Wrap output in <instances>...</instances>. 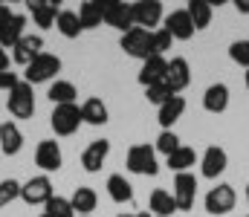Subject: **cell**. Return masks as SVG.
I'll return each mask as SVG.
<instances>
[{"label": "cell", "instance_id": "1", "mask_svg": "<svg viewBox=\"0 0 249 217\" xmlns=\"http://www.w3.org/2000/svg\"><path fill=\"white\" fill-rule=\"evenodd\" d=\"M124 168L130 174H142V177H157L160 174V162H157V150L154 145H133L124 156Z\"/></svg>", "mask_w": 249, "mask_h": 217}, {"label": "cell", "instance_id": "2", "mask_svg": "<svg viewBox=\"0 0 249 217\" xmlns=\"http://www.w3.org/2000/svg\"><path fill=\"white\" fill-rule=\"evenodd\" d=\"M119 47H122L124 55H130V58H139V61H148V58L154 55V32L133 26L130 32H124V35H122Z\"/></svg>", "mask_w": 249, "mask_h": 217}, {"label": "cell", "instance_id": "3", "mask_svg": "<svg viewBox=\"0 0 249 217\" xmlns=\"http://www.w3.org/2000/svg\"><path fill=\"white\" fill-rule=\"evenodd\" d=\"M53 197H55V191H53V180L47 174L29 177L26 183H20V200L26 206H47Z\"/></svg>", "mask_w": 249, "mask_h": 217}, {"label": "cell", "instance_id": "4", "mask_svg": "<svg viewBox=\"0 0 249 217\" xmlns=\"http://www.w3.org/2000/svg\"><path fill=\"white\" fill-rule=\"evenodd\" d=\"M6 110H9L15 119H32V116H35V93H32V84L20 81V84L6 96Z\"/></svg>", "mask_w": 249, "mask_h": 217}, {"label": "cell", "instance_id": "5", "mask_svg": "<svg viewBox=\"0 0 249 217\" xmlns=\"http://www.w3.org/2000/svg\"><path fill=\"white\" fill-rule=\"evenodd\" d=\"M58 72H61V58L53 52H44L23 70V81L26 84H44V81H53Z\"/></svg>", "mask_w": 249, "mask_h": 217}, {"label": "cell", "instance_id": "6", "mask_svg": "<svg viewBox=\"0 0 249 217\" xmlns=\"http://www.w3.org/2000/svg\"><path fill=\"white\" fill-rule=\"evenodd\" d=\"M235 203H238V194H235V188L229 185V183H217L214 188H209V194L203 197V206H206V212L214 217L220 215H229L232 209H235Z\"/></svg>", "mask_w": 249, "mask_h": 217}, {"label": "cell", "instance_id": "7", "mask_svg": "<svg viewBox=\"0 0 249 217\" xmlns=\"http://www.w3.org/2000/svg\"><path fill=\"white\" fill-rule=\"evenodd\" d=\"M81 107L78 104H58L50 116V125L55 131V136H72L81 128Z\"/></svg>", "mask_w": 249, "mask_h": 217}, {"label": "cell", "instance_id": "8", "mask_svg": "<svg viewBox=\"0 0 249 217\" xmlns=\"http://www.w3.org/2000/svg\"><path fill=\"white\" fill-rule=\"evenodd\" d=\"M130 9H133V26H139V29L157 32V26L165 20L160 0H139V3H130Z\"/></svg>", "mask_w": 249, "mask_h": 217}, {"label": "cell", "instance_id": "9", "mask_svg": "<svg viewBox=\"0 0 249 217\" xmlns=\"http://www.w3.org/2000/svg\"><path fill=\"white\" fill-rule=\"evenodd\" d=\"M102 20L124 35L133 29V9H130V3H122V0H105L102 3Z\"/></svg>", "mask_w": 249, "mask_h": 217}, {"label": "cell", "instance_id": "10", "mask_svg": "<svg viewBox=\"0 0 249 217\" xmlns=\"http://www.w3.org/2000/svg\"><path fill=\"white\" fill-rule=\"evenodd\" d=\"M35 165H38L47 177L55 174V171H61V165H64L61 145L55 142V139H44V142H38V148H35Z\"/></svg>", "mask_w": 249, "mask_h": 217}, {"label": "cell", "instance_id": "11", "mask_svg": "<svg viewBox=\"0 0 249 217\" xmlns=\"http://www.w3.org/2000/svg\"><path fill=\"white\" fill-rule=\"evenodd\" d=\"M38 55H44V38H41V35L26 32V35L12 47V61H15V64H20L23 70H26Z\"/></svg>", "mask_w": 249, "mask_h": 217}, {"label": "cell", "instance_id": "12", "mask_svg": "<svg viewBox=\"0 0 249 217\" xmlns=\"http://www.w3.org/2000/svg\"><path fill=\"white\" fill-rule=\"evenodd\" d=\"M229 165V153L220 148V145H209L200 156V177L206 180H217Z\"/></svg>", "mask_w": 249, "mask_h": 217}, {"label": "cell", "instance_id": "13", "mask_svg": "<svg viewBox=\"0 0 249 217\" xmlns=\"http://www.w3.org/2000/svg\"><path fill=\"white\" fill-rule=\"evenodd\" d=\"M171 194H174L177 212H188V209H194V197H197V177H194L191 171L177 174V177H174V188H171Z\"/></svg>", "mask_w": 249, "mask_h": 217}, {"label": "cell", "instance_id": "14", "mask_svg": "<svg viewBox=\"0 0 249 217\" xmlns=\"http://www.w3.org/2000/svg\"><path fill=\"white\" fill-rule=\"evenodd\" d=\"M107 156H110V142L107 139H93L84 148V153H81V168L87 174H99L102 165L107 162Z\"/></svg>", "mask_w": 249, "mask_h": 217}, {"label": "cell", "instance_id": "15", "mask_svg": "<svg viewBox=\"0 0 249 217\" xmlns=\"http://www.w3.org/2000/svg\"><path fill=\"white\" fill-rule=\"evenodd\" d=\"M188 84H191V67H188V61L186 58H171L168 61V72H165V87L174 96H180Z\"/></svg>", "mask_w": 249, "mask_h": 217}, {"label": "cell", "instance_id": "16", "mask_svg": "<svg viewBox=\"0 0 249 217\" xmlns=\"http://www.w3.org/2000/svg\"><path fill=\"white\" fill-rule=\"evenodd\" d=\"M162 29H168L174 41H188L197 32L194 23H191V15H188L186 9H174L171 15H165V26Z\"/></svg>", "mask_w": 249, "mask_h": 217}, {"label": "cell", "instance_id": "17", "mask_svg": "<svg viewBox=\"0 0 249 217\" xmlns=\"http://www.w3.org/2000/svg\"><path fill=\"white\" fill-rule=\"evenodd\" d=\"M165 72H168V61L165 55H151L148 61H142V70H139V84L142 87H154V84H162L165 81Z\"/></svg>", "mask_w": 249, "mask_h": 217}, {"label": "cell", "instance_id": "18", "mask_svg": "<svg viewBox=\"0 0 249 217\" xmlns=\"http://www.w3.org/2000/svg\"><path fill=\"white\" fill-rule=\"evenodd\" d=\"M26 9H29L35 26H41V29H53V26H55V17H58V12H61L58 3H50V0H29Z\"/></svg>", "mask_w": 249, "mask_h": 217}, {"label": "cell", "instance_id": "19", "mask_svg": "<svg viewBox=\"0 0 249 217\" xmlns=\"http://www.w3.org/2000/svg\"><path fill=\"white\" fill-rule=\"evenodd\" d=\"M183 113H186V99L183 96H171L162 107H157V122H160L162 131H171L174 122L183 119Z\"/></svg>", "mask_w": 249, "mask_h": 217}, {"label": "cell", "instance_id": "20", "mask_svg": "<svg viewBox=\"0 0 249 217\" xmlns=\"http://www.w3.org/2000/svg\"><path fill=\"white\" fill-rule=\"evenodd\" d=\"M226 107H229V87H226L223 81L206 87V93H203V110L217 116V113H223Z\"/></svg>", "mask_w": 249, "mask_h": 217}, {"label": "cell", "instance_id": "21", "mask_svg": "<svg viewBox=\"0 0 249 217\" xmlns=\"http://www.w3.org/2000/svg\"><path fill=\"white\" fill-rule=\"evenodd\" d=\"M23 35H26V15H18V12H15V15L0 26V47H3V50H12Z\"/></svg>", "mask_w": 249, "mask_h": 217}, {"label": "cell", "instance_id": "22", "mask_svg": "<svg viewBox=\"0 0 249 217\" xmlns=\"http://www.w3.org/2000/svg\"><path fill=\"white\" fill-rule=\"evenodd\" d=\"M70 203H72L75 217H90L93 212H96V206H99V194H96L90 185H78V188L72 191Z\"/></svg>", "mask_w": 249, "mask_h": 217}, {"label": "cell", "instance_id": "23", "mask_svg": "<svg viewBox=\"0 0 249 217\" xmlns=\"http://www.w3.org/2000/svg\"><path fill=\"white\" fill-rule=\"evenodd\" d=\"M23 148V134L15 122H0V150L6 156H18Z\"/></svg>", "mask_w": 249, "mask_h": 217}, {"label": "cell", "instance_id": "24", "mask_svg": "<svg viewBox=\"0 0 249 217\" xmlns=\"http://www.w3.org/2000/svg\"><path fill=\"white\" fill-rule=\"evenodd\" d=\"M81 119H84L87 125H93V128H102V125H107V119H110V113H107V104H105L99 96H90V99L81 104Z\"/></svg>", "mask_w": 249, "mask_h": 217}, {"label": "cell", "instance_id": "25", "mask_svg": "<svg viewBox=\"0 0 249 217\" xmlns=\"http://www.w3.org/2000/svg\"><path fill=\"white\" fill-rule=\"evenodd\" d=\"M148 209H151L154 217H174V212H177L174 194L165 191V188H154L151 197H148Z\"/></svg>", "mask_w": 249, "mask_h": 217}, {"label": "cell", "instance_id": "26", "mask_svg": "<svg viewBox=\"0 0 249 217\" xmlns=\"http://www.w3.org/2000/svg\"><path fill=\"white\" fill-rule=\"evenodd\" d=\"M47 96H50V101H53L55 107H58V104H75L78 90H75V84H72V81H61V78H55V81L50 84Z\"/></svg>", "mask_w": 249, "mask_h": 217}, {"label": "cell", "instance_id": "27", "mask_svg": "<svg viewBox=\"0 0 249 217\" xmlns=\"http://www.w3.org/2000/svg\"><path fill=\"white\" fill-rule=\"evenodd\" d=\"M197 162H200L197 150H194V148H186V145H180V148L168 156V168H171V171H177V174H186V171H191Z\"/></svg>", "mask_w": 249, "mask_h": 217}, {"label": "cell", "instance_id": "28", "mask_svg": "<svg viewBox=\"0 0 249 217\" xmlns=\"http://www.w3.org/2000/svg\"><path fill=\"white\" fill-rule=\"evenodd\" d=\"M107 194L113 203H133V185L124 180V174H110L107 177Z\"/></svg>", "mask_w": 249, "mask_h": 217}, {"label": "cell", "instance_id": "29", "mask_svg": "<svg viewBox=\"0 0 249 217\" xmlns=\"http://www.w3.org/2000/svg\"><path fill=\"white\" fill-rule=\"evenodd\" d=\"M186 12L191 15V23H194V29H206V26L212 23L214 6H212L209 0H188Z\"/></svg>", "mask_w": 249, "mask_h": 217}, {"label": "cell", "instance_id": "30", "mask_svg": "<svg viewBox=\"0 0 249 217\" xmlns=\"http://www.w3.org/2000/svg\"><path fill=\"white\" fill-rule=\"evenodd\" d=\"M55 29L61 32L64 38H78L84 29H81V23H78V12H72V9H61L58 12V17H55Z\"/></svg>", "mask_w": 249, "mask_h": 217}, {"label": "cell", "instance_id": "31", "mask_svg": "<svg viewBox=\"0 0 249 217\" xmlns=\"http://www.w3.org/2000/svg\"><path fill=\"white\" fill-rule=\"evenodd\" d=\"M78 23H81V29H96V26H102V23H105V20H102V3H99V0L81 3V6H78Z\"/></svg>", "mask_w": 249, "mask_h": 217}, {"label": "cell", "instance_id": "32", "mask_svg": "<svg viewBox=\"0 0 249 217\" xmlns=\"http://www.w3.org/2000/svg\"><path fill=\"white\" fill-rule=\"evenodd\" d=\"M177 148H180V136H177L174 131H162V134L157 136V142H154V150H157V153H165V159H168Z\"/></svg>", "mask_w": 249, "mask_h": 217}, {"label": "cell", "instance_id": "33", "mask_svg": "<svg viewBox=\"0 0 249 217\" xmlns=\"http://www.w3.org/2000/svg\"><path fill=\"white\" fill-rule=\"evenodd\" d=\"M44 212H47L50 217H75V212H72V203H70L67 197H58V194H55V197L44 206Z\"/></svg>", "mask_w": 249, "mask_h": 217}, {"label": "cell", "instance_id": "34", "mask_svg": "<svg viewBox=\"0 0 249 217\" xmlns=\"http://www.w3.org/2000/svg\"><path fill=\"white\" fill-rule=\"evenodd\" d=\"M15 200H20V183L9 177V180L0 183V209L9 206V203H15Z\"/></svg>", "mask_w": 249, "mask_h": 217}, {"label": "cell", "instance_id": "35", "mask_svg": "<svg viewBox=\"0 0 249 217\" xmlns=\"http://www.w3.org/2000/svg\"><path fill=\"white\" fill-rule=\"evenodd\" d=\"M229 58H232L238 67L249 70V38H244V41H235V44L229 47Z\"/></svg>", "mask_w": 249, "mask_h": 217}, {"label": "cell", "instance_id": "36", "mask_svg": "<svg viewBox=\"0 0 249 217\" xmlns=\"http://www.w3.org/2000/svg\"><path fill=\"white\" fill-rule=\"evenodd\" d=\"M171 96H174V93L165 87V81H162V84H154V87H145V101H151V104H157V107H162Z\"/></svg>", "mask_w": 249, "mask_h": 217}, {"label": "cell", "instance_id": "37", "mask_svg": "<svg viewBox=\"0 0 249 217\" xmlns=\"http://www.w3.org/2000/svg\"><path fill=\"white\" fill-rule=\"evenodd\" d=\"M171 44H174V38H171V32L160 26V29L154 32V55H165V52L171 50Z\"/></svg>", "mask_w": 249, "mask_h": 217}, {"label": "cell", "instance_id": "38", "mask_svg": "<svg viewBox=\"0 0 249 217\" xmlns=\"http://www.w3.org/2000/svg\"><path fill=\"white\" fill-rule=\"evenodd\" d=\"M20 81H23V78H20V72H15V70L0 72V90H3V93H12Z\"/></svg>", "mask_w": 249, "mask_h": 217}, {"label": "cell", "instance_id": "39", "mask_svg": "<svg viewBox=\"0 0 249 217\" xmlns=\"http://www.w3.org/2000/svg\"><path fill=\"white\" fill-rule=\"evenodd\" d=\"M12 15H15V12H12V9H9L6 3H0V26H3V23H6V20L12 17Z\"/></svg>", "mask_w": 249, "mask_h": 217}, {"label": "cell", "instance_id": "40", "mask_svg": "<svg viewBox=\"0 0 249 217\" xmlns=\"http://www.w3.org/2000/svg\"><path fill=\"white\" fill-rule=\"evenodd\" d=\"M6 70H9V52L0 47V72H6Z\"/></svg>", "mask_w": 249, "mask_h": 217}, {"label": "cell", "instance_id": "41", "mask_svg": "<svg viewBox=\"0 0 249 217\" xmlns=\"http://www.w3.org/2000/svg\"><path fill=\"white\" fill-rule=\"evenodd\" d=\"M235 9H238L241 15H249V0H235Z\"/></svg>", "mask_w": 249, "mask_h": 217}, {"label": "cell", "instance_id": "42", "mask_svg": "<svg viewBox=\"0 0 249 217\" xmlns=\"http://www.w3.org/2000/svg\"><path fill=\"white\" fill-rule=\"evenodd\" d=\"M119 217H151V212H136V215H119Z\"/></svg>", "mask_w": 249, "mask_h": 217}, {"label": "cell", "instance_id": "43", "mask_svg": "<svg viewBox=\"0 0 249 217\" xmlns=\"http://www.w3.org/2000/svg\"><path fill=\"white\" fill-rule=\"evenodd\" d=\"M247 90H249V70H247Z\"/></svg>", "mask_w": 249, "mask_h": 217}, {"label": "cell", "instance_id": "44", "mask_svg": "<svg viewBox=\"0 0 249 217\" xmlns=\"http://www.w3.org/2000/svg\"><path fill=\"white\" fill-rule=\"evenodd\" d=\"M247 203H249V185H247Z\"/></svg>", "mask_w": 249, "mask_h": 217}, {"label": "cell", "instance_id": "45", "mask_svg": "<svg viewBox=\"0 0 249 217\" xmlns=\"http://www.w3.org/2000/svg\"><path fill=\"white\" fill-rule=\"evenodd\" d=\"M38 217H50V215H47V212H44V215H38Z\"/></svg>", "mask_w": 249, "mask_h": 217}, {"label": "cell", "instance_id": "46", "mask_svg": "<svg viewBox=\"0 0 249 217\" xmlns=\"http://www.w3.org/2000/svg\"><path fill=\"white\" fill-rule=\"evenodd\" d=\"M90 217H93V215H90Z\"/></svg>", "mask_w": 249, "mask_h": 217}]
</instances>
